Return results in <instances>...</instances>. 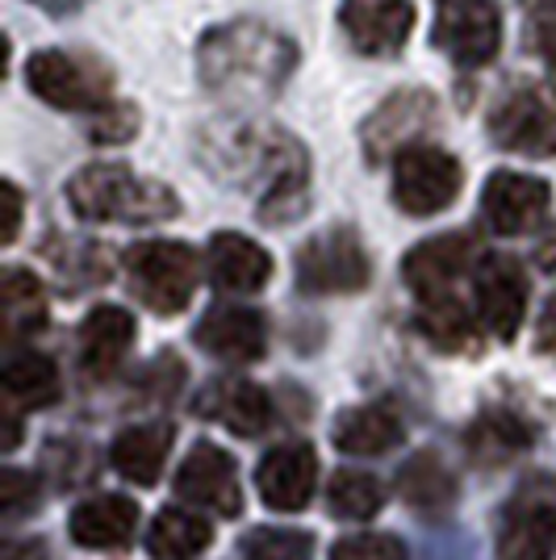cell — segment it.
Wrapping results in <instances>:
<instances>
[{"instance_id": "6da1fadb", "label": "cell", "mask_w": 556, "mask_h": 560, "mask_svg": "<svg viewBox=\"0 0 556 560\" xmlns=\"http://www.w3.org/2000/svg\"><path fill=\"white\" fill-rule=\"evenodd\" d=\"M201 160L222 185L259 188V218L289 222L305 210L310 160L293 135L268 121H213L201 135Z\"/></svg>"}, {"instance_id": "7a4b0ae2", "label": "cell", "mask_w": 556, "mask_h": 560, "mask_svg": "<svg viewBox=\"0 0 556 560\" xmlns=\"http://www.w3.org/2000/svg\"><path fill=\"white\" fill-rule=\"evenodd\" d=\"M298 68V47L259 22L213 25L197 47L201 84L227 101H268Z\"/></svg>"}, {"instance_id": "3957f363", "label": "cell", "mask_w": 556, "mask_h": 560, "mask_svg": "<svg viewBox=\"0 0 556 560\" xmlns=\"http://www.w3.org/2000/svg\"><path fill=\"white\" fill-rule=\"evenodd\" d=\"M68 201L84 222H121V226H151L181 213L172 188L135 176L126 164L80 167L68 180Z\"/></svg>"}, {"instance_id": "277c9868", "label": "cell", "mask_w": 556, "mask_h": 560, "mask_svg": "<svg viewBox=\"0 0 556 560\" xmlns=\"http://www.w3.org/2000/svg\"><path fill=\"white\" fill-rule=\"evenodd\" d=\"M126 277L130 289L147 310H155L163 318L181 314L201 280V259L188 243H172V238H147L126 252Z\"/></svg>"}, {"instance_id": "5b68a950", "label": "cell", "mask_w": 556, "mask_h": 560, "mask_svg": "<svg viewBox=\"0 0 556 560\" xmlns=\"http://www.w3.org/2000/svg\"><path fill=\"white\" fill-rule=\"evenodd\" d=\"M298 289L310 298H335V293H360L372 280V259L351 226H331V231L305 238L298 259Z\"/></svg>"}, {"instance_id": "8992f818", "label": "cell", "mask_w": 556, "mask_h": 560, "mask_svg": "<svg viewBox=\"0 0 556 560\" xmlns=\"http://www.w3.org/2000/svg\"><path fill=\"white\" fill-rule=\"evenodd\" d=\"M489 139L519 155H556V89L544 80H523L489 109Z\"/></svg>"}, {"instance_id": "52a82bcc", "label": "cell", "mask_w": 556, "mask_h": 560, "mask_svg": "<svg viewBox=\"0 0 556 560\" xmlns=\"http://www.w3.org/2000/svg\"><path fill=\"white\" fill-rule=\"evenodd\" d=\"M464 172L461 160L448 155L443 147H427L415 142L397 155L394 164V201L402 213L410 218H431V213L448 210L461 197Z\"/></svg>"}, {"instance_id": "ba28073f", "label": "cell", "mask_w": 556, "mask_h": 560, "mask_svg": "<svg viewBox=\"0 0 556 560\" xmlns=\"http://www.w3.org/2000/svg\"><path fill=\"white\" fill-rule=\"evenodd\" d=\"M25 80L34 96H43L50 109H76V114H101L109 105V71L89 59H76L68 50H38L25 63Z\"/></svg>"}, {"instance_id": "9c48e42d", "label": "cell", "mask_w": 556, "mask_h": 560, "mask_svg": "<svg viewBox=\"0 0 556 560\" xmlns=\"http://www.w3.org/2000/svg\"><path fill=\"white\" fill-rule=\"evenodd\" d=\"M556 552V490L548 477L514 493L498 523L494 560H553Z\"/></svg>"}, {"instance_id": "30bf717a", "label": "cell", "mask_w": 556, "mask_h": 560, "mask_svg": "<svg viewBox=\"0 0 556 560\" xmlns=\"http://www.w3.org/2000/svg\"><path fill=\"white\" fill-rule=\"evenodd\" d=\"M431 43L456 68H486L502 47V13L494 0H443Z\"/></svg>"}, {"instance_id": "8fae6325", "label": "cell", "mask_w": 556, "mask_h": 560, "mask_svg": "<svg viewBox=\"0 0 556 560\" xmlns=\"http://www.w3.org/2000/svg\"><path fill=\"white\" fill-rule=\"evenodd\" d=\"M436 126H440V101L427 89H402L385 96L381 109L364 121V155L372 164H385L390 155H402Z\"/></svg>"}, {"instance_id": "7c38bea8", "label": "cell", "mask_w": 556, "mask_h": 560, "mask_svg": "<svg viewBox=\"0 0 556 560\" xmlns=\"http://www.w3.org/2000/svg\"><path fill=\"white\" fill-rule=\"evenodd\" d=\"M473 259H477V234L473 231L436 234V238H422L418 247H410V256L402 259V280L418 302L448 298L452 284L473 268Z\"/></svg>"}, {"instance_id": "4fadbf2b", "label": "cell", "mask_w": 556, "mask_h": 560, "mask_svg": "<svg viewBox=\"0 0 556 560\" xmlns=\"http://www.w3.org/2000/svg\"><path fill=\"white\" fill-rule=\"evenodd\" d=\"M176 493L193 502L197 511L234 518L243 511V490H239V468L234 456L218 444H197L176 468Z\"/></svg>"}, {"instance_id": "5bb4252c", "label": "cell", "mask_w": 556, "mask_h": 560, "mask_svg": "<svg viewBox=\"0 0 556 560\" xmlns=\"http://www.w3.org/2000/svg\"><path fill=\"white\" fill-rule=\"evenodd\" d=\"M548 206H553V188L535 176H523V172H494L486 180V192H482L486 222L502 238L532 234L548 218Z\"/></svg>"}, {"instance_id": "9a60e30c", "label": "cell", "mask_w": 556, "mask_h": 560, "mask_svg": "<svg viewBox=\"0 0 556 560\" xmlns=\"http://www.w3.org/2000/svg\"><path fill=\"white\" fill-rule=\"evenodd\" d=\"M339 25L360 55L385 59L406 47L415 30V4L410 0H344Z\"/></svg>"}, {"instance_id": "2e32d148", "label": "cell", "mask_w": 556, "mask_h": 560, "mask_svg": "<svg viewBox=\"0 0 556 560\" xmlns=\"http://www.w3.org/2000/svg\"><path fill=\"white\" fill-rule=\"evenodd\" d=\"M477 310L498 339H514L528 314V272L510 256H486L473 272Z\"/></svg>"}, {"instance_id": "e0dca14e", "label": "cell", "mask_w": 556, "mask_h": 560, "mask_svg": "<svg viewBox=\"0 0 556 560\" xmlns=\"http://www.w3.org/2000/svg\"><path fill=\"white\" fill-rule=\"evenodd\" d=\"M193 339L222 364H255L268 348V323L252 305H213L197 323Z\"/></svg>"}, {"instance_id": "ac0fdd59", "label": "cell", "mask_w": 556, "mask_h": 560, "mask_svg": "<svg viewBox=\"0 0 556 560\" xmlns=\"http://www.w3.org/2000/svg\"><path fill=\"white\" fill-rule=\"evenodd\" d=\"M318 486V456L310 444H280L255 465V490L273 511H302Z\"/></svg>"}, {"instance_id": "d6986e66", "label": "cell", "mask_w": 556, "mask_h": 560, "mask_svg": "<svg viewBox=\"0 0 556 560\" xmlns=\"http://www.w3.org/2000/svg\"><path fill=\"white\" fill-rule=\"evenodd\" d=\"M139 527V506L126 498V493H96L84 498L68 518V536L80 548H93V552H117L135 539Z\"/></svg>"}, {"instance_id": "ffe728a7", "label": "cell", "mask_w": 556, "mask_h": 560, "mask_svg": "<svg viewBox=\"0 0 556 560\" xmlns=\"http://www.w3.org/2000/svg\"><path fill=\"white\" fill-rule=\"evenodd\" d=\"M135 314L121 305H96L80 327V364L93 381H105L117 364L126 360V351L135 343Z\"/></svg>"}, {"instance_id": "44dd1931", "label": "cell", "mask_w": 556, "mask_h": 560, "mask_svg": "<svg viewBox=\"0 0 556 560\" xmlns=\"http://www.w3.org/2000/svg\"><path fill=\"white\" fill-rule=\"evenodd\" d=\"M331 440L339 452L348 456H385L406 440V422L394 406L385 401H369V406H348L335 427H331Z\"/></svg>"}, {"instance_id": "7402d4cb", "label": "cell", "mask_w": 556, "mask_h": 560, "mask_svg": "<svg viewBox=\"0 0 556 560\" xmlns=\"http://www.w3.org/2000/svg\"><path fill=\"white\" fill-rule=\"evenodd\" d=\"M209 277L227 293H259L273 280V256L247 234H213L209 238Z\"/></svg>"}, {"instance_id": "603a6c76", "label": "cell", "mask_w": 556, "mask_h": 560, "mask_svg": "<svg viewBox=\"0 0 556 560\" xmlns=\"http://www.w3.org/2000/svg\"><path fill=\"white\" fill-rule=\"evenodd\" d=\"M197 410L206 419L222 422L231 435H243V440H255L273 427V397L264 394L252 381H218L209 385V394L197 401Z\"/></svg>"}, {"instance_id": "cb8c5ba5", "label": "cell", "mask_w": 556, "mask_h": 560, "mask_svg": "<svg viewBox=\"0 0 556 560\" xmlns=\"http://www.w3.org/2000/svg\"><path fill=\"white\" fill-rule=\"evenodd\" d=\"M167 444H172V422H135L114 435L109 465L135 486H155L167 460Z\"/></svg>"}, {"instance_id": "d4e9b609", "label": "cell", "mask_w": 556, "mask_h": 560, "mask_svg": "<svg viewBox=\"0 0 556 560\" xmlns=\"http://www.w3.org/2000/svg\"><path fill=\"white\" fill-rule=\"evenodd\" d=\"M535 427L514 410H482L473 427L464 431V447L473 452L477 465H502L532 444Z\"/></svg>"}, {"instance_id": "484cf974", "label": "cell", "mask_w": 556, "mask_h": 560, "mask_svg": "<svg viewBox=\"0 0 556 560\" xmlns=\"http://www.w3.org/2000/svg\"><path fill=\"white\" fill-rule=\"evenodd\" d=\"M397 493L406 506L422 514H443L456 502V472L436 452H415L397 472Z\"/></svg>"}, {"instance_id": "4316f807", "label": "cell", "mask_w": 556, "mask_h": 560, "mask_svg": "<svg viewBox=\"0 0 556 560\" xmlns=\"http://www.w3.org/2000/svg\"><path fill=\"white\" fill-rule=\"evenodd\" d=\"M213 527L201 514L181 511V506H163L147 532V557L151 560H197L209 548Z\"/></svg>"}, {"instance_id": "83f0119b", "label": "cell", "mask_w": 556, "mask_h": 560, "mask_svg": "<svg viewBox=\"0 0 556 560\" xmlns=\"http://www.w3.org/2000/svg\"><path fill=\"white\" fill-rule=\"evenodd\" d=\"M4 394L13 410H43L59 401V369L43 351H18L4 364Z\"/></svg>"}, {"instance_id": "f1b7e54d", "label": "cell", "mask_w": 556, "mask_h": 560, "mask_svg": "<svg viewBox=\"0 0 556 560\" xmlns=\"http://www.w3.org/2000/svg\"><path fill=\"white\" fill-rule=\"evenodd\" d=\"M4 335L18 343L25 335H38L47 327V293L34 272L25 268H4Z\"/></svg>"}, {"instance_id": "f546056e", "label": "cell", "mask_w": 556, "mask_h": 560, "mask_svg": "<svg viewBox=\"0 0 556 560\" xmlns=\"http://www.w3.org/2000/svg\"><path fill=\"white\" fill-rule=\"evenodd\" d=\"M418 330L440 351H477V327L456 293L418 305Z\"/></svg>"}, {"instance_id": "4dcf8cb0", "label": "cell", "mask_w": 556, "mask_h": 560, "mask_svg": "<svg viewBox=\"0 0 556 560\" xmlns=\"http://www.w3.org/2000/svg\"><path fill=\"white\" fill-rule=\"evenodd\" d=\"M326 502H331V514L335 518H372V514L385 506V486L372 477V472H360V468H339L331 477V490H326Z\"/></svg>"}, {"instance_id": "1f68e13d", "label": "cell", "mask_w": 556, "mask_h": 560, "mask_svg": "<svg viewBox=\"0 0 556 560\" xmlns=\"http://www.w3.org/2000/svg\"><path fill=\"white\" fill-rule=\"evenodd\" d=\"M243 560H314V532H302V527H252L243 536Z\"/></svg>"}, {"instance_id": "d6a6232c", "label": "cell", "mask_w": 556, "mask_h": 560, "mask_svg": "<svg viewBox=\"0 0 556 560\" xmlns=\"http://www.w3.org/2000/svg\"><path fill=\"white\" fill-rule=\"evenodd\" d=\"M331 560H406V544L390 532H364L339 539L331 548Z\"/></svg>"}, {"instance_id": "836d02e7", "label": "cell", "mask_w": 556, "mask_h": 560, "mask_svg": "<svg viewBox=\"0 0 556 560\" xmlns=\"http://www.w3.org/2000/svg\"><path fill=\"white\" fill-rule=\"evenodd\" d=\"M135 130H139V109L135 105H121V101H109L96 121L89 126V139L93 142H126L135 139Z\"/></svg>"}, {"instance_id": "e575fe53", "label": "cell", "mask_w": 556, "mask_h": 560, "mask_svg": "<svg viewBox=\"0 0 556 560\" xmlns=\"http://www.w3.org/2000/svg\"><path fill=\"white\" fill-rule=\"evenodd\" d=\"M34 502H38V481L22 468H9L4 472V518L18 523L25 511H34Z\"/></svg>"}, {"instance_id": "d590c367", "label": "cell", "mask_w": 556, "mask_h": 560, "mask_svg": "<svg viewBox=\"0 0 556 560\" xmlns=\"http://www.w3.org/2000/svg\"><path fill=\"white\" fill-rule=\"evenodd\" d=\"M22 231V188L13 185V180H4V243H13Z\"/></svg>"}, {"instance_id": "8d00e7d4", "label": "cell", "mask_w": 556, "mask_h": 560, "mask_svg": "<svg viewBox=\"0 0 556 560\" xmlns=\"http://www.w3.org/2000/svg\"><path fill=\"white\" fill-rule=\"evenodd\" d=\"M535 348L556 360V293L548 298L544 314H540V327H535Z\"/></svg>"}, {"instance_id": "74e56055", "label": "cell", "mask_w": 556, "mask_h": 560, "mask_svg": "<svg viewBox=\"0 0 556 560\" xmlns=\"http://www.w3.org/2000/svg\"><path fill=\"white\" fill-rule=\"evenodd\" d=\"M4 560H47V544L43 539H13V544H4Z\"/></svg>"}, {"instance_id": "f35d334b", "label": "cell", "mask_w": 556, "mask_h": 560, "mask_svg": "<svg viewBox=\"0 0 556 560\" xmlns=\"http://www.w3.org/2000/svg\"><path fill=\"white\" fill-rule=\"evenodd\" d=\"M38 9H47V13H55V18H63V13H76L84 0H34Z\"/></svg>"}, {"instance_id": "ab89813d", "label": "cell", "mask_w": 556, "mask_h": 560, "mask_svg": "<svg viewBox=\"0 0 556 560\" xmlns=\"http://www.w3.org/2000/svg\"><path fill=\"white\" fill-rule=\"evenodd\" d=\"M540 50H544V59L556 68V25H544V30H540Z\"/></svg>"}, {"instance_id": "60d3db41", "label": "cell", "mask_w": 556, "mask_h": 560, "mask_svg": "<svg viewBox=\"0 0 556 560\" xmlns=\"http://www.w3.org/2000/svg\"><path fill=\"white\" fill-rule=\"evenodd\" d=\"M540 4H548V9H556V0H540Z\"/></svg>"}]
</instances>
